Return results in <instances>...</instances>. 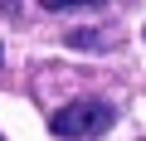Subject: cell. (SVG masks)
<instances>
[{
    "instance_id": "6da1fadb",
    "label": "cell",
    "mask_w": 146,
    "mask_h": 141,
    "mask_svg": "<svg viewBox=\"0 0 146 141\" xmlns=\"http://www.w3.org/2000/svg\"><path fill=\"white\" fill-rule=\"evenodd\" d=\"M112 122H117V107L102 97H78V102L49 112V131L63 141H93V136L112 131Z\"/></svg>"
},
{
    "instance_id": "7a4b0ae2",
    "label": "cell",
    "mask_w": 146,
    "mask_h": 141,
    "mask_svg": "<svg viewBox=\"0 0 146 141\" xmlns=\"http://www.w3.org/2000/svg\"><path fill=\"white\" fill-rule=\"evenodd\" d=\"M49 15H63V10H102L107 0H39Z\"/></svg>"
}]
</instances>
